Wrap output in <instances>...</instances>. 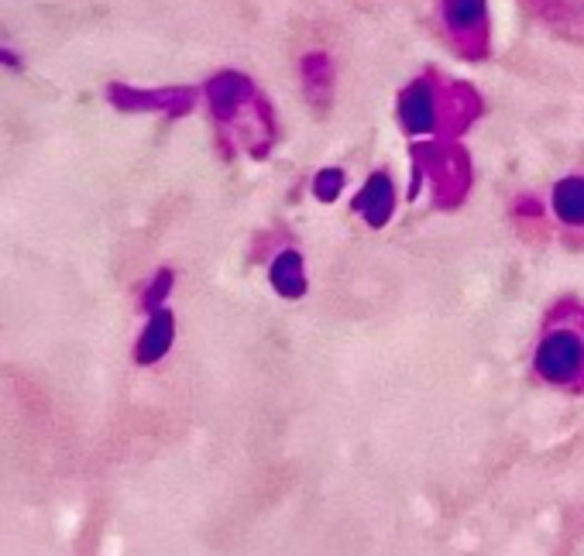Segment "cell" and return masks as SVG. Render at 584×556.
Masks as SVG:
<instances>
[{"instance_id": "6da1fadb", "label": "cell", "mask_w": 584, "mask_h": 556, "mask_svg": "<svg viewBox=\"0 0 584 556\" xmlns=\"http://www.w3.org/2000/svg\"><path fill=\"white\" fill-rule=\"evenodd\" d=\"M204 97L210 103V113L220 128L230 131V138H241L251 158H265L268 148L276 145V117H271L268 100L255 90V79L241 69L214 72L204 87Z\"/></svg>"}, {"instance_id": "7a4b0ae2", "label": "cell", "mask_w": 584, "mask_h": 556, "mask_svg": "<svg viewBox=\"0 0 584 556\" xmlns=\"http://www.w3.org/2000/svg\"><path fill=\"white\" fill-rule=\"evenodd\" d=\"M197 87H159L138 90L131 83H107V103L121 113H162V117H189L197 110Z\"/></svg>"}, {"instance_id": "3957f363", "label": "cell", "mask_w": 584, "mask_h": 556, "mask_svg": "<svg viewBox=\"0 0 584 556\" xmlns=\"http://www.w3.org/2000/svg\"><path fill=\"white\" fill-rule=\"evenodd\" d=\"M536 375L551 385H581L584 381V337L577 330H551L536 347Z\"/></svg>"}, {"instance_id": "277c9868", "label": "cell", "mask_w": 584, "mask_h": 556, "mask_svg": "<svg viewBox=\"0 0 584 556\" xmlns=\"http://www.w3.org/2000/svg\"><path fill=\"white\" fill-rule=\"evenodd\" d=\"M172 340H176V316L162 306V309H155L148 316V324H145L138 344H135V361L138 365L162 361V357L169 354V347H172Z\"/></svg>"}, {"instance_id": "5b68a950", "label": "cell", "mask_w": 584, "mask_h": 556, "mask_svg": "<svg viewBox=\"0 0 584 556\" xmlns=\"http://www.w3.org/2000/svg\"><path fill=\"white\" fill-rule=\"evenodd\" d=\"M299 79H303V97L317 110H327L334 97V62L327 52H306L299 59Z\"/></svg>"}, {"instance_id": "8992f818", "label": "cell", "mask_w": 584, "mask_h": 556, "mask_svg": "<svg viewBox=\"0 0 584 556\" xmlns=\"http://www.w3.org/2000/svg\"><path fill=\"white\" fill-rule=\"evenodd\" d=\"M393 207H396V189H393V179L385 172H375L368 176L362 196L355 200V210L372 224V227H385L388 217H393Z\"/></svg>"}, {"instance_id": "52a82bcc", "label": "cell", "mask_w": 584, "mask_h": 556, "mask_svg": "<svg viewBox=\"0 0 584 556\" xmlns=\"http://www.w3.org/2000/svg\"><path fill=\"white\" fill-rule=\"evenodd\" d=\"M268 282L283 299H303L309 289V278H306V265L299 251H283L268 268Z\"/></svg>"}, {"instance_id": "ba28073f", "label": "cell", "mask_w": 584, "mask_h": 556, "mask_svg": "<svg viewBox=\"0 0 584 556\" xmlns=\"http://www.w3.org/2000/svg\"><path fill=\"white\" fill-rule=\"evenodd\" d=\"M399 117H403V125L406 131L413 135H426L434 128V97H430V87L426 83H416L403 93L399 100Z\"/></svg>"}, {"instance_id": "9c48e42d", "label": "cell", "mask_w": 584, "mask_h": 556, "mask_svg": "<svg viewBox=\"0 0 584 556\" xmlns=\"http://www.w3.org/2000/svg\"><path fill=\"white\" fill-rule=\"evenodd\" d=\"M344 182H347V176H344V169H337V166H327V169H320L317 176H314V196L320 203H334L337 196L344 192Z\"/></svg>"}, {"instance_id": "30bf717a", "label": "cell", "mask_w": 584, "mask_h": 556, "mask_svg": "<svg viewBox=\"0 0 584 556\" xmlns=\"http://www.w3.org/2000/svg\"><path fill=\"white\" fill-rule=\"evenodd\" d=\"M172 286H176V275H172L169 268H162V271H155V278H151V286H148V289L141 292V306H145L148 312H155V309H162V302L169 299Z\"/></svg>"}, {"instance_id": "8fae6325", "label": "cell", "mask_w": 584, "mask_h": 556, "mask_svg": "<svg viewBox=\"0 0 584 556\" xmlns=\"http://www.w3.org/2000/svg\"><path fill=\"white\" fill-rule=\"evenodd\" d=\"M557 210H561V217L564 220H584V182H567V186H561V192H557Z\"/></svg>"}, {"instance_id": "7c38bea8", "label": "cell", "mask_w": 584, "mask_h": 556, "mask_svg": "<svg viewBox=\"0 0 584 556\" xmlns=\"http://www.w3.org/2000/svg\"><path fill=\"white\" fill-rule=\"evenodd\" d=\"M447 18L454 28H467L482 18V0H447Z\"/></svg>"}, {"instance_id": "4fadbf2b", "label": "cell", "mask_w": 584, "mask_h": 556, "mask_svg": "<svg viewBox=\"0 0 584 556\" xmlns=\"http://www.w3.org/2000/svg\"><path fill=\"white\" fill-rule=\"evenodd\" d=\"M0 66H11V69H21V59L11 52V49H0Z\"/></svg>"}]
</instances>
